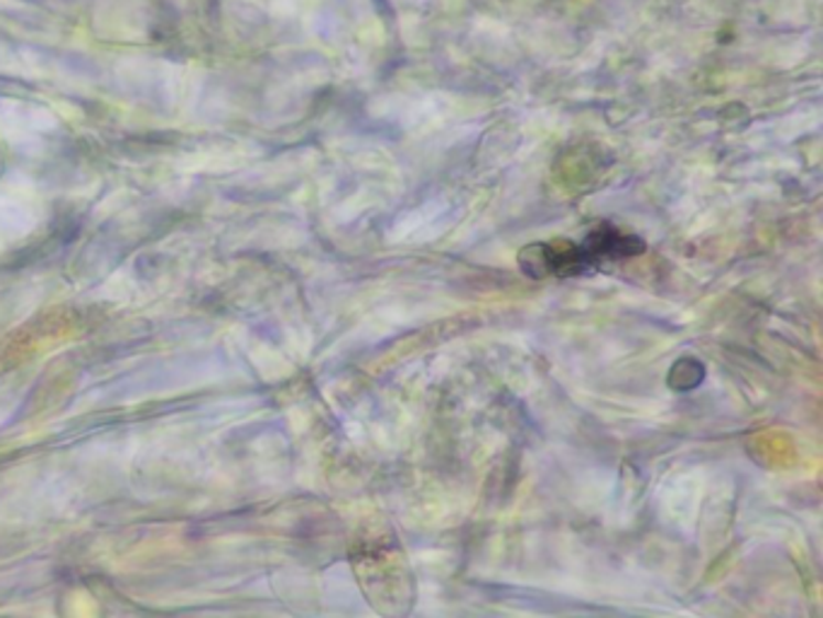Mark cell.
<instances>
[{
	"label": "cell",
	"instance_id": "1",
	"mask_svg": "<svg viewBox=\"0 0 823 618\" xmlns=\"http://www.w3.org/2000/svg\"><path fill=\"white\" fill-rule=\"evenodd\" d=\"M585 249L589 251L594 267H597L602 259H628L642 254L645 242L628 232L616 230L611 225H602L599 230L589 232V237L585 239Z\"/></svg>",
	"mask_w": 823,
	"mask_h": 618
}]
</instances>
